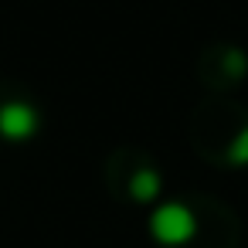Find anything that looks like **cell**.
I'll use <instances>...</instances> for the list:
<instances>
[{
  "instance_id": "1",
  "label": "cell",
  "mask_w": 248,
  "mask_h": 248,
  "mask_svg": "<svg viewBox=\"0 0 248 248\" xmlns=\"http://www.w3.org/2000/svg\"><path fill=\"white\" fill-rule=\"evenodd\" d=\"M150 231H153V238L163 241V245H184V241L194 238L197 221H194L190 207H184V204H163V207L153 211Z\"/></svg>"
},
{
  "instance_id": "2",
  "label": "cell",
  "mask_w": 248,
  "mask_h": 248,
  "mask_svg": "<svg viewBox=\"0 0 248 248\" xmlns=\"http://www.w3.org/2000/svg\"><path fill=\"white\" fill-rule=\"evenodd\" d=\"M38 129V112L28 102H4L0 106V136L7 140H28Z\"/></svg>"
},
{
  "instance_id": "3",
  "label": "cell",
  "mask_w": 248,
  "mask_h": 248,
  "mask_svg": "<svg viewBox=\"0 0 248 248\" xmlns=\"http://www.w3.org/2000/svg\"><path fill=\"white\" fill-rule=\"evenodd\" d=\"M129 194L136 201H153L160 194V173L156 170H136L129 180Z\"/></svg>"
},
{
  "instance_id": "4",
  "label": "cell",
  "mask_w": 248,
  "mask_h": 248,
  "mask_svg": "<svg viewBox=\"0 0 248 248\" xmlns=\"http://www.w3.org/2000/svg\"><path fill=\"white\" fill-rule=\"evenodd\" d=\"M228 156H231V163H248V126L238 133V140L231 143Z\"/></svg>"
},
{
  "instance_id": "5",
  "label": "cell",
  "mask_w": 248,
  "mask_h": 248,
  "mask_svg": "<svg viewBox=\"0 0 248 248\" xmlns=\"http://www.w3.org/2000/svg\"><path fill=\"white\" fill-rule=\"evenodd\" d=\"M224 62H228V68H231L234 75H241V72H245V58H241L238 51H228V58H224Z\"/></svg>"
}]
</instances>
